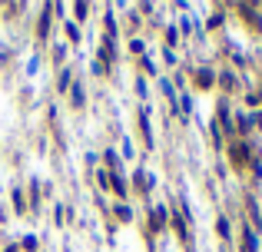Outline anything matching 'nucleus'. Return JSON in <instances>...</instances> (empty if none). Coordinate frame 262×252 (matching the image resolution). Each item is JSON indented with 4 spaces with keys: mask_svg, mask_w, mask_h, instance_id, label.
<instances>
[{
    "mask_svg": "<svg viewBox=\"0 0 262 252\" xmlns=\"http://www.w3.org/2000/svg\"><path fill=\"white\" fill-rule=\"evenodd\" d=\"M242 252H255V236H252V229H246V236H242Z\"/></svg>",
    "mask_w": 262,
    "mask_h": 252,
    "instance_id": "f257e3e1",
    "label": "nucleus"
},
{
    "mask_svg": "<svg viewBox=\"0 0 262 252\" xmlns=\"http://www.w3.org/2000/svg\"><path fill=\"white\" fill-rule=\"evenodd\" d=\"M14 203H17V213H24V209H27V206H24V193H20V189L14 193Z\"/></svg>",
    "mask_w": 262,
    "mask_h": 252,
    "instance_id": "f03ea898",
    "label": "nucleus"
},
{
    "mask_svg": "<svg viewBox=\"0 0 262 252\" xmlns=\"http://www.w3.org/2000/svg\"><path fill=\"white\" fill-rule=\"evenodd\" d=\"M196 80H199V83H203V87H209V83H213V73H199Z\"/></svg>",
    "mask_w": 262,
    "mask_h": 252,
    "instance_id": "7ed1b4c3",
    "label": "nucleus"
}]
</instances>
